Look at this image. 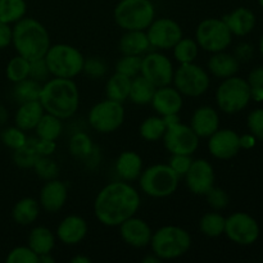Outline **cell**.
Listing matches in <instances>:
<instances>
[{"label":"cell","instance_id":"obj_40","mask_svg":"<svg viewBox=\"0 0 263 263\" xmlns=\"http://www.w3.org/2000/svg\"><path fill=\"white\" fill-rule=\"evenodd\" d=\"M94 151L91 138L84 131H77L69 139V152L77 158H89Z\"/></svg>","mask_w":263,"mask_h":263},{"label":"cell","instance_id":"obj_34","mask_svg":"<svg viewBox=\"0 0 263 263\" xmlns=\"http://www.w3.org/2000/svg\"><path fill=\"white\" fill-rule=\"evenodd\" d=\"M27 12V4L25 0H0V21L14 25L22 20Z\"/></svg>","mask_w":263,"mask_h":263},{"label":"cell","instance_id":"obj_1","mask_svg":"<svg viewBox=\"0 0 263 263\" xmlns=\"http://www.w3.org/2000/svg\"><path fill=\"white\" fill-rule=\"evenodd\" d=\"M141 204L140 193L127 181L105 185L94 200V215L102 225L118 228L136 215Z\"/></svg>","mask_w":263,"mask_h":263},{"label":"cell","instance_id":"obj_16","mask_svg":"<svg viewBox=\"0 0 263 263\" xmlns=\"http://www.w3.org/2000/svg\"><path fill=\"white\" fill-rule=\"evenodd\" d=\"M184 177L187 189L195 195H205L211 187L215 186V168L207 159H193Z\"/></svg>","mask_w":263,"mask_h":263},{"label":"cell","instance_id":"obj_21","mask_svg":"<svg viewBox=\"0 0 263 263\" xmlns=\"http://www.w3.org/2000/svg\"><path fill=\"white\" fill-rule=\"evenodd\" d=\"M89 226L85 218L77 215H69L59 222L57 228V238L64 246H77L86 236Z\"/></svg>","mask_w":263,"mask_h":263},{"label":"cell","instance_id":"obj_5","mask_svg":"<svg viewBox=\"0 0 263 263\" xmlns=\"http://www.w3.org/2000/svg\"><path fill=\"white\" fill-rule=\"evenodd\" d=\"M113 17L122 30L145 31L156 18V8L152 0H121Z\"/></svg>","mask_w":263,"mask_h":263},{"label":"cell","instance_id":"obj_39","mask_svg":"<svg viewBox=\"0 0 263 263\" xmlns=\"http://www.w3.org/2000/svg\"><path fill=\"white\" fill-rule=\"evenodd\" d=\"M5 74H7V79L13 84L26 80L30 77V61L17 54L8 62Z\"/></svg>","mask_w":263,"mask_h":263},{"label":"cell","instance_id":"obj_20","mask_svg":"<svg viewBox=\"0 0 263 263\" xmlns=\"http://www.w3.org/2000/svg\"><path fill=\"white\" fill-rule=\"evenodd\" d=\"M151 104L157 115L164 117L168 115H179L184 105V99L182 94L176 87L167 85V86L157 87Z\"/></svg>","mask_w":263,"mask_h":263},{"label":"cell","instance_id":"obj_55","mask_svg":"<svg viewBox=\"0 0 263 263\" xmlns=\"http://www.w3.org/2000/svg\"><path fill=\"white\" fill-rule=\"evenodd\" d=\"M8 118H9V113L8 109L3 104H0V126L5 125L8 122Z\"/></svg>","mask_w":263,"mask_h":263},{"label":"cell","instance_id":"obj_14","mask_svg":"<svg viewBox=\"0 0 263 263\" xmlns=\"http://www.w3.org/2000/svg\"><path fill=\"white\" fill-rule=\"evenodd\" d=\"M163 145L171 154L193 156L199 146V136L193 131L190 125L181 123L168 126L163 135Z\"/></svg>","mask_w":263,"mask_h":263},{"label":"cell","instance_id":"obj_49","mask_svg":"<svg viewBox=\"0 0 263 263\" xmlns=\"http://www.w3.org/2000/svg\"><path fill=\"white\" fill-rule=\"evenodd\" d=\"M193 158L192 156H187V154H171V158H170L168 164L180 177L185 176V174L187 172V170L192 166Z\"/></svg>","mask_w":263,"mask_h":263},{"label":"cell","instance_id":"obj_33","mask_svg":"<svg viewBox=\"0 0 263 263\" xmlns=\"http://www.w3.org/2000/svg\"><path fill=\"white\" fill-rule=\"evenodd\" d=\"M35 131L37 138L57 141V139L62 135V131H63V123H62L61 118L45 112L41 120L39 121Z\"/></svg>","mask_w":263,"mask_h":263},{"label":"cell","instance_id":"obj_58","mask_svg":"<svg viewBox=\"0 0 263 263\" xmlns=\"http://www.w3.org/2000/svg\"><path fill=\"white\" fill-rule=\"evenodd\" d=\"M143 262L144 263H159V262H161V259H159L158 257H157L156 254H154L153 252H152L151 254H148V256H146L145 258L143 259Z\"/></svg>","mask_w":263,"mask_h":263},{"label":"cell","instance_id":"obj_47","mask_svg":"<svg viewBox=\"0 0 263 263\" xmlns=\"http://www.w3.org/2000/svg\"><path fill=\"white\" fill-rule=\"evenodd\" d=\"M50 72H49L48 64H46L45 59L40 58V59H35V61H30V77L35 81L41 82H46L50 77Z\"/></svg>","mask_w":263,"mask_h":263},{"label":"cell","instance_id":"obj_51","mask_svg":"<svg viewBox=\"0 0 263 263\" xmlns=\"http://www.w3.org/2000/svg\"><path fill=\"white\" fill-rule=\"evenodd\" d=\"M248 81L251 89H263V67H256V68L252 69L248 74Z\"/></svg>","mask_w":263,"mask_h":263},{"label":"cell","instance_id":"obj_42","mask_svg":"<svg viewBox=\"0 0 263 263\" xmlns=\"http://www.w3.org/2000/svg\"><path fill=\"white\" fill-rule=\"evenodd\" d=\"M141 58V55H122V58L116 64V72L125 74L130 79L138 76L140 74Z\"/></svg>","mask_w":263,"mask_h":263},{"label":"cell","instance_id":"obj_23","mask_svg":"<svg viewBox=\"0 0 263 263\" xmlns=\"http://www.w3.org/2000/svg\"><path fill=\"white\" fill-rule=\"evenodd\" d=\"M115 168L123 181H136L143 172V158L136 152H122L116 161Z\"/></svg>","mask_w":263,"mask_h":263},{"label":"cell","instance_id":"obj_41","mask_svg":"<svg viewBox=\"0 0 263 263\" xmlns=\"http://www.w3.org/2000/svg\"><path fill=\"white\" fill-rule=\"evenodd\" d=\"M28 136L26 135V131L21 130L17 126H8V127L3 128L2 133H0V141L4 144L7 148L15 151V149L21 148L22 145H25V143L27 141Z\"/></svg>","mask_w":263,"mask_h":263},{"label":"cell","instance_id":"obj_44","mask_svg":"<svg viewBox=\"0 0 263 263\" xmlns=\"http://www.w3.org/2000/svg\"><path fill=\"white\" fill-rule=\"evenodd\" d=\"M7 263H39V256L28 246L15 247L8 253Z\"/></svg>","mask_w":263,"mask_h":263},{"label":"cell","instance_id":"obj_31","mask_svg":"<svg viewBox=\"0 0 263 263\" xmlns=\"http://www.w3.org/2000/svg\"><path fill=\"white\" fill-rule=\"evenodd\" d=\"M131 89V79L116 72L105 84V95L108 99L123 103L128 99Z\"/></svg>","mask_w":263,"mask_h":263},{"label":"cell","instance_id":"obj_60","mask_svg":"<svg viewBox=\"0 0 263 263\" xmlns=\"http://www.w3.org/2000/svg\"><path fill=\"white\" fill-rule=\"evenodd\" d=\"M259 50H261V54H262V57H263V35H262L261 40H259Z\"/></svg>","mask_w":263,"mask_h":263},{"label":"cell","instance_id":"obj_50","mask_svg":"<svg viewBox=\"0 0 263 263\" xmlns=\"http://www.w3.org/2000/svg\"><path fill=\"white\" fill-rule=\"evenodd\" d=\"M36 149H37V153L40 154V157H49L55 152L57 143L53 140L36 138Z\"/></svg>","mask_w":263,"mask_h":263},{"label":"cell","instance_id":"obj_6","mask_svg":"<svg viewBox=\"0 0 263 263\" xmlns=\"http://www.w3.org/2000/svg\"><path fill=\"white\" fill-rule=\"evenodd\" d=\"M180 176L170 167V164L157 163L143 170L139 176V187L145 195L152 198L171 197L179 186Z\"/></svg>","mask_w":263,"mask_h":263},{"label":"cell","instance_id":"obj_18","mask_svg":"<svg viewBox=\"0 0 263 263\" xmlns=\"http://www.w3.org/2000/svg\"><path fill=\"white\" fill-rule=\"evenodd\" d=\"M118 228L122 240L133 248H145L151 244L153 231L149 223L143 218L133 216L121 223Z\"/></svg>","mask_w":263,"mask_h":263},{"label":"cell","instance_id":"obj_13","mask_svg":"<svg viewBox=\"0 0 263 263\" xmlns=\"http://www.w3.org/2000/svg\"><path fill=\"white\" fill-rule=\"evenodd\" d=\"M174 72L175 68L171 59L159 51H152L141 58L140 74L156 87L171 85Z\"/></svg>","mask_w":263,"mask_h":263},{"label":"cell","instance_id":"obj_37","mask_svg":"<svg viewBox=\"0 0 263 263\" xmlns=\"http://www.w3.org/2000/svg\"><path fill=\"white\" fill-rule=\"evenodd\" d=\"M167 126L162 116H151L141 122L139 133L146 141H158L163 138Z\"/></svg>","mask_w":263,"mask_h":263},{"label":"cell","instance_id":"obj_52","mask_svg":"<svg viewBox=\"0 0 263 263\" xmlns=\"http://www.w3.org/2000/svg\"><path fill=\"white\" fill-rule=\"evenodd\" d=\"M12 45V27L0 21V50Z\"/></svg>","mask_w":263,"mask_h":263},{"label":"cell","instance_id":"obj_7","mask_svg":"<svg viewBox=\"0 0 263 263\" xmlns=\"http://www.w3.org/2000/svg\"><path fill=\"white\" fill-rule=\"evenodd\" d=\"M44 59L53 77L74 79L84 71L85 57L79 49L69 44L50 45Z\"/></svg>","mask_w":263,"mask_h":263},{"label":"cell","instance_id":"obj_29","mask_svg":"<svg viewBox=\"0 0 263 263\" xmlns=\"http://www.w3.org/2000/svg\"><path fill=\"white\" fill-rule=\"evenodd\" d=\"M28 247L37 254L39 257L43 254L51 253L55 247V236L50 229L45 226H36L28 234Z\"/></svg>","mask_w":263,"mask_h":263},{"label":"cell","instance_id":"obj_15","mask_svg":"<svg viewBox=\"0 0 263 263\" xmlns=\"http://www.w3.org/2000/svg\"><path fill=\"white\" fill-rule=\"evenodd\" d=\"M145 32L152 48L158 49V50L172 49L175 44L184 36L181 26L176 21L167 17L158 18V20L154 18Z\"/></svg>","mask_w":263,"mask_h":263},{"label":"cell","instance_id":"obj_56","mask_svg":"<svg viewBox=\"0 0 263 263\" xmlns=\"http://www.w3.org/2000/svg\"><path fill=\"white\" fill-rule=\"evenodd\" d=\"M251 94H252V99L257 100V102H261V100H263L262 87H259V89H251Z\"/></svg>","mask_w":263,"mask_h":263},{"label":"cell","instance_id":"obj_43","mask_svg":"<svg viewBox=\"0 0 263 263\" xmlns=\"http://www.w3.org/2000/svg\"><path fill=\"white\" fill-rule=\"evenodd\" d=\"M33 171L40 179L48 181V180L57 179L59 174V167L57 162L50 158V156L40 157L33 166Z\"/></svg>","mask_w":263,"mask_h":263},{"label":"cell","instance_id":"obj_10","mask_svg":"<svg viewBox=\"0 0 263 263\" xmlns=\"http://www.w3.org/2000/svg\"><path fill=\"white\" fill-rule=\"evenodd\" d=\"M172 84L181 92L182 97L198 98L208 91L211 79L203 67L192 62L180 64L179 68L175 69Z\"/></svg>","mask_w":263,"mask_h":263},{"label":"cell","instance_id":"obj_26","mask_svg":"<svg viewBox=\"0 0 263 263\" xmlns=\"http://www.w3.org/2000/svg\"><path fill=\"white\" fill-rule=\"evenodd\" d=\"M208 71L217 79H228V77L235 76L239 71V59L236 55L218 51V53H212V55L208 59Z\"/></svg>","mask_w":263,"mask_h":263},{"label":"cell","instance_id":"obj_11","mask_svg":"<svg viewBox=\"0 0 263 263\" xmlns=\"http://www.w3.org/2000/svg\"><path fill=\"white\" fill-rule=\"evenodd\" d=\"M87 121L98 133H115L125 122V108L122 103L107 98L105 100L92 105L87 115Z\"/></svg>","mask_w":263,"mask_h":263},{"label":"cell","instance_id":"obj_25","mask_svg":"<svg viewBox=\"0 0 263 263\" xmlns=\"http://www.w3.org/2000/svg\"><path fill=\"white\" fill-rule=\"evenodd\" d=\"M44 113L45 110L39 100L20 103V107L14 115V125L26 133L35 130Z\"/></svg>","mask_w":263,"mask_h":263},{"label":"cell","instance_id":"obj_27","mask_svg":"<svg viewBox=\"0 0 263 263\" xmlns=\"http://www.w3.org/2000/svg\"><path fill=\"white\" fill-rule=\"evenodd\" d=\"M152 48L145 31H126L118 43L122 55H141Z\"/></svg>","mask_w":263,"mask_h":263},{"label":"cell","instance_id":"obj_19","mask_svg":"<svg viewBox=\"0 0 263 263\" xmlns=\"http://www.w3.org/2000/svg\"><path fill=\"white\" fill-rule=\"evenodd\" d=\"M68 198V190L63 181L58 179L48 180L39 194V204L45 212L57 213L64 207Z\"/></svg>","mask_w":263,"mask_h":263},{"label":"cell","instance_id":"obj_36","mask_svg":"<svg viewBox=\"0 0 263 263\" xmlns=\"http://www.w3.org/2000/svg\"><path fill=\"white\" fill-rule=\"evenodd\" d=\"M43 84L35 81L31 77L14 84L13 87V97L18 103L31 102V100H39Z\"/></svg>","mask_w":263,"mask_h":263},{"label":"cell","instance_id":"obj_22","mask_svg":"<svg viewBox=\"0 0 263 263\" xmlns=\"http://www.w3.org/2000/svg\"><path fill=\"white\" fill-rule=\"evenodd\" d=\"M190 127L200 138H210L220 128V116L211 105H202L193 112Z\"/></svg>","mask_w":263,"mask_h":263},{"label":"cell","instance_id":"obj_61","mask_svg":"<svg viewBox=\"0 0 263 263\" xmlns=\"http://www.w3.org/2000/svg\"><path fill=\"white\" fill-rule=\"evenodd\" d=\"M258 3H259V5H261L262 9H263V0H258Z\"/></svg>","mask_w":263,"mask_h":263},{"label":"cell","instance_id":"obj_28","mask_svg":"<svg viewBox=\"0 0 263 263\" xmlns=\"http://www.w3.org/2000/svg\"><path fill=\"white\" fill-rule=\"evenodd\" d=\"M40 204L35 198L26 197L18 200L12 210V218L17 225H32L40 216Z\"/></svg>","mask_w":263,"mask_h":263},{"label":"cell","instance_id":"obj_54","mask_svg":"<svg viewBox=\"0 0 263 263\" xmlns=\"http://www.w3.org/2000/svg\"><path fill=\"white\" fill-rule=\"evenodd\" d=\"M163 120H164V123H166L167 127H168V126L175 125V123L180 122L179 115H168V116H164Z\"/></svg>","mask_w":263,"mask_h":263},{"label":"cell","instance_id":"obj_35","mask_svg":"<svg viewBox=\"0 0 263 263\" xmlns=\"http://www.w3.org/2000/svg\"><path fill=\"white\" fill-rule=\"evenodd\" d=\"M225 222L226 217H223L220 212H208L200 218L199 230L208 238H218L225 233Z\"/></svg>","mask_w":263,"mask_h":263},{"label":"cell","instance_id":"obj_46","mask_svg":"<svg viewBox=\"0 0 263 263\" xmlns=\"http://www.w3.org/2000/svg\"><path fill=\"white\" fill-rule=\"evenodd\" d=\"M247 125L252 135L258 140H263V109L252 110L247 118Z\"/></svg>","mask_w":263,"mask_h":263},{"label":"cell","instance_id":"obj_57","mask_svg":"<svg viewBox=\"0 0 263 263\" xmlns=\"http://www.w3.org/2000/svg\"><path fill=\"white\" fill-rule=\"evenodd\" d=\"M72 263H91V259L86 256H74L73 258L71 259Z\"/></svg>","mask_w":263,"mask_h":263},{"label":"cell","instance_id":"obj_48","mask_svg":"<svg viewBox=\"0 0 263 263\" xmlns=\"http://www.w3.org/2000/svg\"><path fill=\"white\" fill-rule=\"evenodd\" d=\"M87 76L92 77V79H99L103 77L107 72V64L104 61L98 57H91L89 59H85L84 63V71Z\"/></svg>","mask_w":263,"mask_h":263},{"label":"cell","instance_id":"obj_9","mask_svg":"<svg viewBox=\"0 0 263 263\" xmlns=\"http://www.w3.org/2000/svg\"><path fill=\"white\" fill-rule=\"evenodd\" d=\"M198 46L208 53L223 51L230 46L233 33L222 18H207L198 25L195 30Z\"/></svg>","mask_w":263,"mask_h":263},{"label":"cell","instance_id":"obj_24","mask_svg":"<svg viewBox=\"0 0 263 263\" xmlns=\"http://www.w3.org/2000/svg\"><path fill=\"white\" fill-rule=\"evenodd\" d=\"M233 36H246L252 32L256 26V15L251 9L239 7L222 18Z\"/></svg>","mask_w":263,"mask_h":263},{"label":"cell","instance_id":"obj_30","mask_svg":"<svg viewBox=\"0 0 263 263\" xmlns=\"http://www.w3.org/2000/svg\"><path fill=\"white\" fill-rule=\"evenodd\" d=\"M157 87L141 74L131 79V89L128 99L136 105L151 104Z\"/></svg>","mask_w":263,"mask_h":263},{"label":"cell","instance_id":"obj_17","mask_svg":"<svg viewBox=\"0 0 263 263\" xmlns=\"http://www.w3.org/2000/svg\"><path fill=\"white\" fill-rule=\"evenodd\" d=\"M207 146L211 156L228 161L234 158L241 149L240 136L231 128H218L208 138Z\"/></svg>","mask_w":263,"mask_h":263},{"label":"cell","instance_id":"obj_53","mask_svg":"<svg viewBox=\"0 0 263 263\" xmlns=\"http://www.w3.org/2000/svg\"><path fill=\"white\" fill-rule=\"evenodd\" d=\"M256 140L257 139L252 134H247V135L240 136V146L244 149H251L256 144Z\"/></svg>","mask_w":263,"mask_h":263},{"label":"cell","instance_id":"obj_4","mask_svg":"<svg viewBox=\"0 0 263 263\" xmlns=\"http://www.w3.org/2000/svg\"><path fill=\"white\" fill-rule=\"evenodd\" d=\"M149 246L161 261H171L187 253L192 247V236L180 226L166 225L154 231Z\"/></svg>","mask_w":263,"mask_h":263},{"label":"cell","instance_id":"obj_12","mask_svg":"<svg viewBox=\"0 0 263 263\" xmlns=\"http://www.w3.org/2000/svg\"><path fill=\"white\" fill-rule=\"evenodd\" d=\"M223 234L238 246H252L259 238V225L248 213L235 212L226 218Z\"/></svg>","mask_w":263,"mask_h":263},{"label":"cell","instance_id":"obj_8","mask_svg":"<svg viewBox=\"0 0 263 263\" xmlns=\"http://www.w3.org/2000/svg\"><path fill=\"white\" fill-rule=\"evenodd\" d=\"M251 99V86L248 81L238 76L223 79L216 90L217 107L228 115L241 112L249 104Z\"/></svg>","mask_w":263,"mask_h":263},{"label":"cell","instance_id":"obj_32","mask_svg":"<svg viewBox=\"0 0 263 263\" xmlns=\"http://www.w3.org/2000/svg\"><path fill=\"white\" fill-rule=\"evenodd\" d=\"M40 154L36 149V138H28L25 145L13 151V162L20 168H33Z\"/></svg>","mask_w":263,"mask_h":263},{"label":"cell","instance_id":"obj_2","mask_svg":"<svg viewBox=\"0 0 263 263\" xmlns=\"http://www.w3.org/2000/svg\"><path fill=\"white\" fill-rule=\"evenodd\" d=\"M39 102L46 113L68 120L80 107V90L73 79L53 77L43 84Z\"/></svg>","mask_w":263,"mask_h":263},{"label":"cell","instance_id":"obj_38","mask_svg":"<svg viewBox=\"0 0 263 263\" xmlns=\"http://www.w3.org/2000/svg\"><path fill=\"white\" fill-rule=\"evenodd\" d=\"M174 51V58L179 62L180 64L192 63L197 59L198 51H199V46H198L197 41L194 39L184 37L182 36L175 46L172 48Z\"/></svg>","mask_w":263,"mask_h":263},{"label":"cell","instance_id":"obj_45","mask_svg":"<svg viewBox=\"0 0 263 263\" xmlns=\"http://www.w3.org/2000/svg\"><path fill=\"white\" fill-rule=\"evenodd\" d=\"M205 199H207L208 205L213 211H222L229 205L228 193L221 187H211L205 194Z\"/></svg>","mask_w":263,"mask_h":263},{"label":"cell","instance_id":"obj_59","mask_svg":"<svg viewBox=\"0 0 263 263\" xmlns=\"http://www.w3.org/2000/svg\"><path fill=\"white\" fill-rule=\"evenodd\" d=\"M39 262H41V263H54V258L51 257V253L43 254V256L39 257Z\"/></svg>","mask_w":263,"mask_h":263},{"label":"cell","instance_id":"obj_3","mask_svg":"<svg viewBox=\"0 0 263 263\" xmlns=\"http://www.w3.org/2000/svg\"><path fill=\"white\" fill-rule=\"evenodd\" d=\"M12 45L28 61L44 58L51 45L48 30L35 18L23 17L12 27Z\"/></svg>","mask_w":263,"mask_h":263}]
</instances>
